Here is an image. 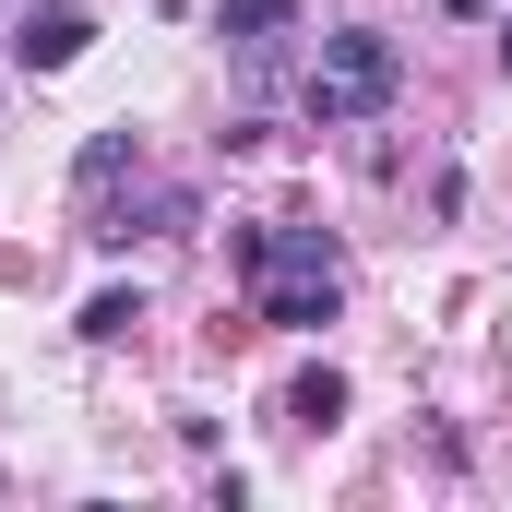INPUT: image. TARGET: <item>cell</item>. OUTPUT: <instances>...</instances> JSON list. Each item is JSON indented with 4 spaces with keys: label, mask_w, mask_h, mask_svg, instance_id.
Here are the masks:
<instances>
[{
    "label": "cell",
    "mask_w": 512,
    "mask_h": 512,
    "mask_svg": "<svg viewBox=\"0 0 512 512\" xmlns=\"http://www.w3.org/2000/svg\"><path fill=\"white\" fill-rule=\"evenodd\" d=\"M84 36H96V24H84L72 0H48V12H24V36H12V48H24V72H72V60H84Z\"/></svg>",
    "instance_id": "cell-2"
},
{
    "label": "cell",
    "mask_w": 512,
    "mask_h": 512,
    "mask_svg": "<svg viewBox=\"0 0 512 512\" xmlns=\"http://www.w3.org/2000/svg\"><path fill=\"white\" fill-rule=\"evenodd\" d=\"M393 72H405V60H393V36H382V24H346V36H322L310 120H322V131H334V120H370V108L393 96Z\"/></svg>",
    "instance_id": "cell-1"
},
{
    "label": "cell",
    "mask_w": 512,
    "mask_h": 512,
    "mask_svg": "<svg viewBox=\"0 0 512 512\" xmlns=\"http://www.w3.org/2000/svg\"><path fill=\"white\" fill-rule=\"evenodd\" d=\"M262 322L274 334H322L334 322V274H262Z\"/></svg>",
    "instance_id": "cell-3"
},
{
    "label": "cell",
    "mask_w": 512,
    "mask_h": 512,
    "mask_svg": "<svg viewBox=\"0 0 512 512\" xmlns=\"http://www.w3.org/2000/svg\"><path fill=\"white\" fill-rule=\"evenodd\" d=\"M131 322H143V298H120V286H108V298L84 310V334H96V346H108V334H131Z\"/></svg>",
    "instance_id": "cell-6"
},
{
    "label": "cell",
    "mask_w": 512,
    "mask_h": 512,
    "mask_svg": "<svg viewBox=\"0 0 512 512\" xmlns=\"http://www.w3.org/2000/svg\"><path fill=\"white\" fill-rule=\"evenodd\" d=\"M286 417H298V429H334V417H346V382H334V370H310V382L286 393Z\"/></svg>",
    "instance_id": "cell-5"
},
{
    "label": "cell",
    "mask_w": 512,
    "mask_h": 512,
    "mask_svg": "<svg viewBox=\"0 0 512 512\" xmlns=\"http://www.w3.org/2000/svg\"><path fill=\"white\" fill-rule=\"evenodd\" d=\"M286 24H298V0H227V12H215L227 48H262V36H286Z\"/></svg>",
    "instance_id": "cell-4"
}]
</instances>
